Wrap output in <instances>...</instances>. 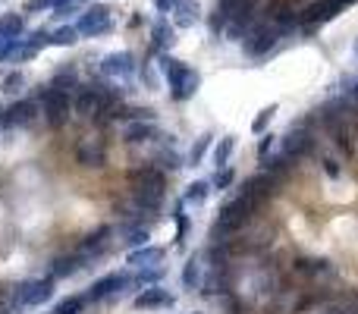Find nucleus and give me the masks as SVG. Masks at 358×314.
I'll use <instances>...</instances> for the list:
<instances>
[{"mask_svg": "<svg viewBox=\"0 0 358 314\" xmlns=\"http://www.w3.org/2000/svg\"><path fill=\"white\" fill-rule=\"evenodd\" d=\"M38 100L35 98H22V100H16V104H10L6 107V117H10V126H31L35 123V117H38Z\"/></svg>", "mask_w": 358, "mask_h": 314, "instance_id": "4468645a", "label": "nucleus"}, {"mask_svg": "<svg viewBox=\"0 0 358 314\" xmlns=\"http://www.w3.org/2000/svg\"><path fill=\"white\" fill-rule=\"evenodd\" d=\"M201 267H204V264H201V255H188L186 267H182V286H186L188 292H198L201 289V280H204V276H201Z\"/></svg>", "mask_w": 358, "mask_h": 314, "instance_id": "5701e85b", "label": "nucleus"}, {"mask_svg": "<svg viewBox=\"0 0 358 314\" xmlns=\"http://www.w3.org/2000/svg\"><path fill=\"white\" fill-rule=\"evenodd\" d=\"M163 257H167V251L161 245H142V248H132L126 255V264L132 270H148V267H161Z\"/></svg>", "mask_w": 358, "mask_h": 314, "instance_id": "9d476101", "label": "nucleus"}, {"mask_svg": "<svg viewBox=\"0 0 358 314\" xmlns=\"http://www.w3.org/2000/svg\"><path fill=\"white\" fill-rule=\"evenodd\" d=\"M35 98H38V107H41L44 123H47L50 129H63V126L69 123V110H73L69 94L57 91V88H50V85H38Z\"/></svg>", "mask_w": 358, "mask_h": 314, "instance_id": "f03ea898", "label": "nucleus"}, {"mask_svg": "<svg viewBox=\"0 0 358 314\" xmlns=\"http://www.w3.org/2000/svg\"><path fill=\"white\" fill-rule=\"evenodd\" d=\"M119 236H123V242L129 245V248H142V245H148L151 230L144 220H126V223L119 226Z\"/></svg>", "mask_w": 358, "mask_h": 314, "instance_id": "f3484780", "label": "nucleus"}, {"mask_svg": "<svg viewBox=\"0 0 358 314\" xmlns=\"http://www.w3.org/2000/svg\"><path fill=\"white\" fill-rule=\"evenodd\" d=\"M201 19V6L198 0H179V3L173 6V13H170V22H173V29H195Z\"/></svg>", "mask_w": 358, "mask_h": 314, "instance_id": "ddd939ff", "label": "nucleus"}, {"mask_svg": "<svg viewBox=\"0 0 358 314\" xmlns=\"http://www.w3.org/2000/svg\"><path fill=\"white\" fill-rule=\"evenodd\" d=\"M22 85H25V75L22 73H10L3 82H0V88H3L6 94H19V91H22Z\"/></svg>", "mask_w": 358, "mask_h": 314, "instance_id": "f704fd0d", "label": "nucleus"}, {"mask_svg": "<svg viewBox=\"0 0 358 314\" xmlns=\"http://www.w3.org/2000/svg\"><path fill=\"white\" fill-rule=\"evenodd\" d=\"M85 264L88 261L79 255V251H73V255H63V257H54V264H50V276H54V280H66V276L79 274Z\"/></svg>", "mask_w": 358, "mask_h": 314, "instance_id": "a211bd4d", "label": "nucleus"}, {"mask_svg": "<svg viewBox=\"0 0 358 314\" xmlns=\"http://www.w3.org/2000/svg\"><path fill=\"white\" fill-rule=\"evenodd\" d=\"M22 44H25V47H31V50H38V54H41V50L50 44V31H47V29H35V31H29V35L22 38Z\"/></svg>", "mask_w": 358, "mask_h": 314, "instance_id": "72a5a7b5", "label": "nucleus"}, {"mask_svg": "<svg viewBox=\"0 0 358 314\" xmlns=\"http://www.w3.org/2000/svg\"><path fill=\"white\" fill-rule=\"evenodd\" d=\"M135 73H138V63L129 50H117V54H107L104 60H100V75H104V79H123L126 82Z\"/></svg>", "mask_w": 358, "mask_h": 314, "instance_id": "39448f33", "label": "nucleus"}, {"mask_svg": "<svg viewBox=\"0 0 358 314\" xmlns=\"http://www.w3.org/2000/svg\"><path fill=\"white\" fill-rule=\"evenodd\" d=\"M54 295V276H44V280H31L25 283V308H38Z\"/></svg>", "mask_w": 358, "mask_h": 314, "instance_id": "dca6fc26", "label": "nucleus"}, {"mask_svg": "<svg viewBox=\"0 0 358 314\" xmlns=\"http://www.w3.org/2000/svg\"><path fill=\"white\" fill-rule=\"evenodd\" d=\"M170 217L176 220V245H186V236H188V230H192V220L186 217V204L182 201H176V207H173V214Z\"/></svg>", "mask_w": 358, "mask_h": 314, "instance_id": "bb28decb", "label": "nucleus"}, {"mask_svg": "<svg viewBox=\"0 0 358 314\" xmlns=\"http://www.w3.org/2000/svg\"><path fill=\"white\" fill-rule=\"evenodd\" d=\"M50 6H54V0H25L22 13H44V10H50Z\"/></svg>", "mask_w": 358, "mask_h": 314, "instance_id": "c9c22d12", "label": "nucleus"}, {"mask_svg": "<svg viewBox=\"0 0 358 314\" xmlns=\"http://www.w3.org/2000/svg\"><path fill=\"white\" fill-rule=\"evenodd\" d=\"M75 31L85 38H100L107 31H113V10L107 3H91L79 13L75 19Z\"/></svg>", "mask_w": 358, "mask_h": 314, "instance_id": "7ed1b4c3", "label": "nucleus"}, {"mask_svg": "<svg viewBox=\"0 0 358 314\" xmlns=\"http://www.w3.org/2000/svg\"><path fill=\"white\" fill-rule=\"evenodd\" d=\"M276 148H280V135H274V132H264L261 138H258V160H267L270 154H276Z\"/></svg>", "mask_w": 358, "mask_h": 314, "instance_id": "2f4dec72", "label": "nucleus"}, {"mask_svg": "<svg viewBox=\"0 0 358 314\" xmlns=\"http://www.w3.org/2000/svg\"><path fill=\"white\" fill-rule=\"evenodd\" d=\"M75 41H79L75 25H57V29L50 31V44H54V47H73Z\"/></svg>", "mask_w": 358, "mask_h": 314, "instance_id": "c85d7f7f", "label": "nucleus"}, {"mask_svg": "<svg viewBox=\"0 0 358 314\" xmlns=\"http://www.w3.org/2000/svg\"><path fill=\"white\" fill-rule=\"evenodd\" d=\"M75 163L88 170H98L107 163V142L104 138H85L75 144Z\"/></svg>", "mask_w": 358, "mask_h": 314, "instance_id": "6e6552de", "label": "nucleus"}, {"mask_svg": "<svg viewBox=\"0 0 358 314\" xmlns=\"http://www.w3.org/2000/svg\"><path fill=\"white\" fill-rule=\"evenodd\" d=\"M135 286V276L129 270H113V274L100 276V280L91 283V289L85 292L88 301H100V299H117L123 289H132Z\"/></svg>", "mask_w": 358, "mask_h": 314, "instance_id": "20e7f679", "label": "nucleus"}, {"mask_svg": "<svg viewBox=\"0 0 358 314\" xmlns=\"http://www.w3.org/2000/svg\"><path fill=\"white\" fill-rule=\"evenodd\" d=\"M110 248V226H98L94 232H88L85 239L79 242V255L85 257V261H91V257H98V255H104V251Z\"/></svg>", "mask_w": 358, "mask_h": 314, "instance_id": "f8f14e48", "label": "nucleus"}, {"mask_svg": "<svg viewBox=\"0 0 358 314\" xmlns=\"http://www.w3.org/2000/svg\"><path fill=\"white\" fill-rule=\"evenodd\" d=\"M154 138H163L161 129L154 126V119H132V123H126V129H123L126 144H144V142H154Z\"/></svg>", "mask_w": 358, "mask_h": 314, "instance_id": "9b49d317", "label": "nucleus"}, {"mask_svg": "<svg viewBox=\"0 0 358 314\" xmlns=\"http://www.w3.org/2000/svg\"><path fill=\"white\" fill-rule=\"evenodd\" d=\"M0 35L10 41V38H22L25 35V19L22 13H6V16H0Z\"/></svg>", "mask_w": 358, "mask_h": 314, "instance_id": "393cba45", "label": "nucleus"}, {"mask_svg": "<svg viewBox=\"0 0 358 314\" xmlns=\"http://www.w3.org/2000/svg\"><path fill=\"white\" fill-rule=\"evenodd\" d=\"M173 305H176V295L163 286H144L135 295V301H132L135 311H161V308H173Z\"/></svg>", "mask_w": 358, "mask_h": 314, "instance_id": "423d86ee", "label": "nucleus"}, {"mask_svg": "<svg viewBox=\"0 0 358 314\" xmlns=\"http://www.w3.org/2000/svg\"><path fill=\"white\" fill-rule=\"evenodd\" d=\"M276 110H280V107H276V104L264 107V110H261V113H258V117H255V123H251V132H255V135H264V132H267V126L274 123Z\"/></svg>", "mask_w": 358, "mask_h": 314, "instance_id": "473e14b6", "label": "nucleus"}, {"mask_svg": "<svg viewBox=\"0 0 358 314\" xmlns=\"http://www.w3.org/2000/svg\"><path fill=\"white\" fill-rule=\"evenodd\" d=\"M232 186H236V167H232V163H230V167H220L217 173L211 176V188H214V192H226V188H232Z\"/></svg>", "mask_w": 358, "mask_h": 314, "instance_id": "c756f323", "label": "nucleus"}, {"mask_svg": "<svg viewBox=\"0 0 358 314\" xmlns=\"http://www.w3.org/2000/svg\"><path fill=\"white\" fill-rule=\"evenodd\" d=\"M236 148H239V138L236 135H223L217 144H214V151H211V163L214 167H230V160H232V154H236Z\"/></svg>", "mask_w": 358, "mask_h": 314, "instance_id": "aec40b11", "label": "nucleus"}, {"mask_svg": "<svg viewBox=\"0 0 358 314\" xmlns=\"http://www.w3.org/2000/svg\"><path fill=\"white\" fill-rule=\"evenodd\" d=\"M73 107H75V113H79V117H88V119H94V113L100 110V98H98V91H94L91 85H82L79 91H75V100H73Z\"/></svg>", "mask_w": 358, "mask_h": 314, "instance_id": "6ab92c4d", "label": "nucleus"}, {"mask_svg": "<svg viewBox=\"0 0 358 314\" xmlns=\"http://www.w3.org/2000/svg\"><path fill=\"white\" fill-rule=\"evenodd\" d=\"M50 88H57V91L69 94V91H79L82 82H79V73H75V66H63L54 73V79H50Z\"/></svg>", "mask_w": 358, "mask_h": 314, "instance_id": "b1692460", "label": "nucleus"}, {"mask_svg": "<svg viewBox=\"0 0 358 314\" xmlns=\"http://www.w3.org/2000/svg\"><path fill=\"white\" fill-rule=\"evenodd\" d=\"M129 198H132V204H135V214H157V211L163 207L167 188H157V186H132Z\"/></svg>", "mask_w": 358, "mask_h": 314, "instance_id": "0eeeda50", "label": "nucleus"}, {"mask_svg": "<svg viewBox=\"0 0 358 314\" xmlns=\"http://www.w3.org/2000/svg\"><path fill=\"white\" fill-rule=\"evenodd\" d=\"M129 182L132 186H157V188H167V173L154 163H142V167H132L129 170Z\"/></svg>", "mask_w": 358, "mask_h": 314, "instance_id": "2eb2a0df", "label": "nucleus"}, {"mask_svg": "<svg viewBox=\"0 0 358 314\" xmlns=\"http://www.w3.org/2000/svg\"><path fill=\"white\" fill-rule=\"evenodd\" d=\"M176 3H179V0H154V10L157 13H173Z\"/></svg>", "mask_w": 358, "mask_h": 314, "instance_id": "e433bc0d", "label": "nucleus"}, {"mask_svg": "<svg viewBox=\"0 0 358 314\" xmlns=\"http://www.w3.org/2000/svg\"><path fill=\"white\" fill-rule=\"evenodd\" d=\"M211 179H195V182H188L186 186V192H182V204H192V207H201L207 198H211Z\"/></svg>", "mask_w": 358, "mask_h": 314, "instance_id": "412c9836", "label": "nucleus"}, {"mask_svg": "<svg viewBox=\"0 0 358 314\" xmlns=\"http://www.w3.org/2000/svg\"><path fill=\"white\" fill-rule=\"evenodd\" d=\"M176 44V29L170 19H154L151 22V54L161 57V54H170V47Z\"/></svg>", "mask_w": 358, "mask_h": 314, "instance_id": "1a4fd4ad", "label": "nucleus"}, {"mask_svg": "<svg viewBox=\"0 0 358 314\" xmlns=\"http://www.w3.org/2000/svg\"><path fill=\"white\" fill-rule=\"evenodd\" d=\"M3 44H6V38H3V35H0V47H3Z\"/></svg>", "mask_w": 358, "mask_h": 314, "instance_id": "4c0bfd02", "label": "nucleus"}, {"mask_svg": "<svg viewBox=\"0 0 358 314\" xmlns=\"http://www.w3.org/2000/svg\"><path fill=\"white\" fill-rule=\"evenodd\" d=\"M85 305H88L85 295H66L60 305H54V311L50 314H82L85 311Z\"/></svg>", "mask_w": 358, "mask_h": 314, "instance_id": "7c9ffc66", "label": "nucleus"}, {"mask_svg": "<svg viewBox=\"0 0 358 314\" xmlns=\"http://www.w3.org/2000/svg\"><path fill=\"white\" fill-rule=\"evenodd\" d=\"M211 142H214V135H211V132H204V135H198V138H195L192 151H188V157H186V167H198V163L207 157V151H211Z\"/></svg>", "mask_w": 358, "mask_h": 314, "instance_id": "a878e982", "label": "nucleus"}, {"mask_svg": "<svg viewBox=\"0 0 358 314\" xmlns=\"http://www.w3.org/2000/svg\"><path fill=\"white\" fill-rule=\"evenodd\" d=\"M157 69H161L163 79H167L170 98H173L176 104H186V100H192L195 91L201 88V73H198V69H192L188 63L176 60V57H170V54L157 57Z\"/></svg>", "mask_w": 358, "mask_h": 314, "instance_id": "f257e3e1", "label": "nucleus"}, {"mask_svg": "<svg viewBox=\"0 0 358 314\" xmlns=\"http://www.w3.org/2000/svg\"><path fill=\"white\" fill-rule=\"evenodd\" d=\"M135 289H144V286H161V280L167 276V267H148V270H135Z\"/></svg>", "mask_w": 358, "mask_h": 314, "instance_id": "cd10ccee", "label": "nucleus"}, {"mask_svg": "<svg viewBox=\"0 0 358 314\" xmlns=\"http://www.w3.org/2000/svg\"><path fill=\"white\" fill-rule=\"evenodd\" d=\"M151 163H154V167H161L163 173H176V170H179L186 160H182L179 151L173 148V142H163V144H161V151L154 154V160H151Z\"/></svg>", "mask_w": 358, "mask_h": 314, "instance_id": "4be33fe9", "label": "nucleus"}]
</instances>
